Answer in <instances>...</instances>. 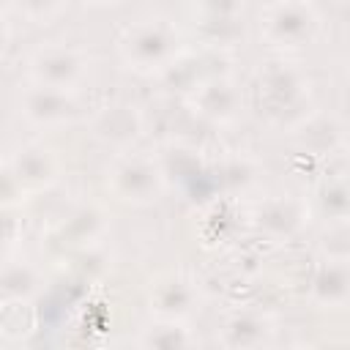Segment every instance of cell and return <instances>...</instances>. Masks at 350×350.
<instances>
[{
  "label": "cell",
  "mask_w": 350,
  "mask_h": 350,
  "mask_svg": "<svg viewBox=\"0 0 350 350\" xmlns=\"http://www.w3.org/2000/svg\"><path fill=\"white\" fill-rule=\"evenodd\" d=\"M183 52V38L167 19L131 25L120 38V57L139 74H161Z\"/></svg>",
  "instance_id": "obj_1"
},
{
  "label": "cell",
  "mask_w": 350,
  "mask_h": 350,
  "mask_svg": "<svg viewBox=\"0 0 350 350\" xmlns=\"http://www.w3.org/2000/svg\"><path fill=\"white\" fill-rule=\"evenodd\" d=\"M254 93L260 112L268 120L284 126L287 120L301 118V109L309 101V79L295 66L271 60L257 71Z\"/></svg>",
  "instance_id": "obj_2"
},
{
  "label": "cell",
  "mask_w": 350,
  "mask_h": 350,
  "mask_svg": "<svg viewBox=\"0 0 350 350\" xmlns=\"http://www.w3.org/2000/svg\"><path fill=\"white\" fill-rule=\"evenodd\" d=\"M164 164L142 153H120L107 172V189L115 200L137 208L153 205L164 194Z\"/></svg>",
  "instance_id": "obj_3"
},
{
  "label": "cell",
  "mask_w": 350,
  "mask_h": 350,
  "mask_svg": "<svg viewBox=\"0 0 350 350\" xmlns=\"http://www.w3.org/2000/svg\"><path fill=\"white\" fill-rule=\"evenodd\" d=\"M260 33L271 46L301 49L320 33V14L309 0H276L260 14Z\"/></svg>",
  "instance_id": "obj_4"
},
{
  "label": "cell",
  "mask_w": 350,
  "mask_h": 350,
  "mask_svg": "<svg viewBox=\"0 0 350 350\" xmlns=\"http://www.w3.org/2000/svg\"><path fill=\"white\" fill-rule=\"evenodd\" d=\"M19 112L33 126L55 129V126L74 123L79 118V101L74 90H60V88L30 82L19 93Z\"/></svg>",
  "instance_id": "obj_5"
},
{
  "label": "cell",
  "mask_w": 350,
  "mask_h": 350,
  "mask_svg": "<svg viewBox=\"0 0 350 350\" xmlns=\"http://www.w3.org/2000/svg\"><path fill=\"white\" fill-rule=\"evenodd\" d=\"M88 74V57L74 46H41L30 57V82L77 90Z\"/></svg>",
  "instance_id": "obj_6"
},
{
  "label": "cell",
  "mask_w": 350,
  "mask_h": 350,
  "mask_svg": "<svg viewBox=\"0 0 350 350\" xmlns=\"http://www.w3.org/2000/svg\"><path fill=\"white\" fill-rule=\"evenodd\" d=\"M189 104L202 120L213 126H227L243 112V90L230 77H205L189 93Z\"/></svg>",
  "instance_id": "obj_7"
},
{
  "label": "cell",
  "mask_w": 350,
  "mask_h": 350,
  "mask_svg": "<svg viewBox=\"0 0 350 350\" xmlns=\"http://www.w3.org/2000/svg\"><path fill=\"white\" fill-rule=\"evenodd\" d=\"M93 137L112 148H131L142 137V112L134 104H107L101 107L90 120Z\"/></svg>",
  "instance_id": "obj_8"
},
{
  "label": "cell",
  "mask_w": 350,
  "mask_h": 350,
  "mask_svg": "<svg viewBox=\"0 0 350 350\" xmlns=\"http://www.w3.org/2000/svg\"><path fill=\"white\" fill-rule=\"evenodd\" d=\"M200 293L197 284L180 273H167L156 279L148 290V304L156 317H172V320H186L197 309Z\"/></svg>",
  "instance_id": "obj_9"
},
{
  "label": "cell",
  "mask_w": 350,
  "mask_h": 350,
  "mask_svg": "<svg viewBox=\"0 0 350 350\" xmlns=\"http://www.w3.org/2000/svg\"><path fill=\"white\" fill-rule=\"evenodd\" d=\"M8 164L16 172V178L25 186L27 194L44 191V189L55 186L57 178H60V159H57V153L52 148H44V145H25V148H19L8 159Z\"/></svg>",
  "instance_id": "obj_10"
},
{
  "label": "cell",
  "mask_w": 350,
  "mask_h": 350,
  "mask_svg": "<svg viewBox=\"0 0 350 350\" xmlns=\"http://www.w3.org/2000/svg\"><path fill=\"white\" fill-rule=\"evenodd\" d=\"M312 301L325 309H342L350 301V271L345 257H328L312 276Z\"/></svg>",
  "instance_id": "obj_11"
},
{
  "label": "cell",
  "mask_w": 350,
  "mask_h": 350,
  "mask_svg": "<svg viewBox=\"0 0 350 350\" xmlns=\"http://www.w3.org/2000/svg\"><path fill=\"white\" fill-rule=\"evenodd\" d=\"M104 227H107L104 213L96 205H79L68 216H63V221L55 227L52 235L63 249H82L98 241Z\"/></svg>",
  "instance_id": "obj_12"
},
{
  "label": "cell",
  "mask_w": 350,
  "mask_h": 350,
  "mask_svg": "<svg viewBox=\"0 0 350 350\" xmlns=\"http://www.w3.org/2000/svg\"><path fill=\"white\" fill-rule=\"evenodd\" d=\"M254 224L271 238H293L304 227V208L293 197H273L257 208Z\"/></svg>",
  "instance_id": "obj_13"
},
{
  "label": "cell",
  "mask_w": 350,
  "mask_h": 350,
  "mask_svg": "<svg viewBox=\"0 0 350 350\" xmlns=\"http://www.w3.org/2000/svg\"><path fill=\"white\" fill-rule=\"evenodd\" d=\"M44 290L41 271L27 260L5 257L0 265V301H33Z\"/></svg>",
  "instance_id": "obj_14"
},
{
  "label": "cell",
  "mask_w": 350,
  "mask_h": 350,
  "mask_svg": "<svg viewBox=\"0 0 350 350\" xmlns=\"http://www.w3.org/2000/svg\"><path fill=\"white\" fill-rule=\"evenodd\" d=\"M271 323L257 312H235L221 325V342L227 347H260L271 339Z\"/></svg>",
  "instance_id": "obj_15"
},
{
  "label": "cell",
  "mask_w": 350,
  "mask_h": 350,
  "mask_svg": "<svg viewBox=\"0 0 350 350\" xmlns=\"http://www.w3.org/2000/svg\"><path fill=\"white\" fill-rule=\"evenodd\" d=\"M194 345L197 336L191 334V328L183 320H172V317H156L139 334V347H150V350H186Z\"/></svg>",
  "instance_id": "obj_16"
},
{
  "label": "cell",
  "mask_w": 350,
  "mask_h": 350,
  "mask_svg": "<svg viewBox=\"0 0 350 350\" xmlns=\"http://www.w3.org/2000/svg\"><path fill=\"white\" fill-rule=\"evenodd\" d=\"M33 301H0V336L19 342L36 331Z\"/></svg>",
  "instance_id": "obj_17"
},
{
  "label": "cell",
  "mask_w": 350,
  "mask_h": 350,
  "mask_svg": "<svg viewBox=\"0 0 350 350\" xmlns=\"http://www.w3.org/2000/svg\"><path fill=\"white\" fill-rule=\"evenodd\" d=\"M200 38L211 46H230L243 38V19H205L197 22Z\"/></svg>",
  "instance_id": "obj_18"
},
{
  "label": "cell",
  "mask_w": 350,
  "mask_h": 350,
  "mask_svg": "<svg viewBox=\"0 0 350 350\" xmlns=\"http://www.w3.org/2000/svg\"><path fill=\"white\" fill-rule=\"evenodd\" d=\"M320 211L331 219V221H345L347 213H350V194H347V186L342 178L336 180H328L323 189H320Z\"/></svg>",
  "instance_id": "obj_19"
},
{
  "label": "cell",
  "mask_w": 350,
  "mask_h": 350,
  "mask_svg": "<svg viewBox=\"0 0 350 350\" xmlns=\"http://www.w3.org/2000/svg\"><path fill=\"white\" fill-rule=\"evenodd\" d=\"M14 3H16L19 14L36 25H46V22L57 19L68 5V0H14Z\"/></svg>",
  "instance_id": "obj_20"
},
{
  "label": "cell",
  "mask_w": 350,
  "mask_h": 350,
  "mask_svg": "<svg viewBox=\"0 0 350 350\" xmlns=\"http://www.w3.org/2000/svg\"><path fill=\"white\" fill-rule=\"evenodd\" d=\"M25 197H27V191L19 183V178L11 170V164L0 161V211H14L16 205L25 202Z\"/></svg>",
  "instance_id": "obj_21"
},
{
  "label": "cell",
  "mask_w": 350,
  "mask_h": 350,
  "mask_svg": "<svg viewBox=\"0 0 350 350\" xmlns=\"http://www.w3.org/2000/svg\"><path fill=\"white\" fill-rule=\"evenodd\" d=\"M194 8L205 19H243L246 0H194Z\"/></svg>",
  "instance_id": "obj_22"
},
{
  "label": "cell",
  "mask_w": 350,
  "mask_h": 350,
  "mask_svg": "<svg viewBox=\"0 0 350 350\" xmlns=\"http://www.w3.org/2000/svg\"><path fill=\"white\" fill-rule=\"evenodd\" d=\"M5 41H8V22H5V16L0 14V52L5 49Z\"/></svg>",
  "instance_id": "obj_23"
},
{
  "label": "cell",
  "mask_w": 350,
  "mask_h": 350,
  "mask_svg": "<svg viewBox=\"0 0 350 350\" xmlns=\"http://www.w3.org/2000/svg\"><path fill=\"white\" fill-rule=\"evenodd\" d=\"M82 3H90V5H109V3H120V0H82Z\"/></svg>",
  "instance_id": "obj_24"
},
{
  "label": "cell",
  "mask_w": 350,
  "mask_h": 350,
  "mask_svg": "<svg viewBox=\"0 0 350 350\" xmlns=\"http://www.w3.org/2000/svg\"><path fill=\"white\" fill-rule=\"evenodd\" d=\"M5 246H8V243H5V241H0V265H3V260H5Z\"/></svg>",
  "instance_id": "obj_25"
}]
</instances>
